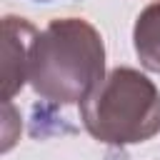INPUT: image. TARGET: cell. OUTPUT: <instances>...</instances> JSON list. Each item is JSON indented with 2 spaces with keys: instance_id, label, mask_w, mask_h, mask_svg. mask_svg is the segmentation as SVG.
<instances>
[{
  "instance_id": "6da1fadb",
  "label": "cell",
  "mask_w": 160,
  "mask_h": 160,
  "mask_svg": "<svg viewBox=\"0 0 160 160\" xmlns=\"http://www.w3.org/2000/svg\"><path fill=\"white\" fill-rule=\"evenodd\" d=\"M105 75V42L88 20L55 18L38 32L28 82L42 100L80 105Z\"/></svg>"
},
{
  "instance_id": "7a4b0ae2",
  "label": "cell",
  "mask_w": 160,
  "mask_h": 160,
  "mask_svg": "<svg viewBox=\"0 0 160 160\" xmlns=\"http://www.w3.org/2000/svg\"><path fill=\"white\" fill-rule=\"evenodd\" d=\"M80 120L98 142H145L160 132V90L135 68H112L80 102Z\"/></svg>"
},
{
  "instance_id": "3957f363",
  "label": "cell",
  "mask_w": 160,
  "mask_h": 160,
  "mask_svg": "<svg viewBox=\"0 0 160 160\" xmlns=\"http://www.w3.org/2000/svg\"><path fill=\"white\" fill-rule=\"evenodd\" d=\"M38 28L25 18H2V100L10 102L28 82L30 50L38 38Z\"/></svg>"
},
{
  "instance_id": "277c9868",
  "label": "cell",
  "mask_w": 160,
  "mask_h": 160,
  "mask_svg": "<svg viewBox=\"0 0 160 160\" xmlns=\"http://www.w3.org/2000/svg\"><path fill=\"white\" fill-rule=\"evenodd\" d=\"M132 45L140 65L150 72H160V0L140 10L132 28Z\"/></svg>"
},
{
  "instance_id": "5b68a950",
  "label": "cell",
  "mask_w": 160,
  "mask_h": 160,
  "mask_svg": "<svg viewBox=\"0 0 160 160\" xmlns=\"http://www.w3.org/2000/svg\"><path fill=\"white\" fill-rule=\"evenodd\" d=\"M38 2H48V0H38Z\"/></svg>"
}]
</instances>
